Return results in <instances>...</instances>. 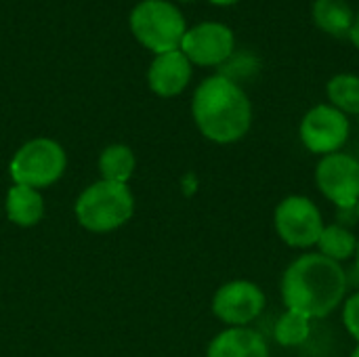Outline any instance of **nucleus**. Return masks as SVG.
Returning <instances> with one entry per match:
<instances>
[{
  "label": "nucleus",
  "instance_id": "obj_1",
  "mask_svg": "<svg viewBox=\"0 0 359 357\" xmlns=\"http://www.w3.org/2000/svg\"><path fill=\"white\" fill-rule=\"evenodd\" d=\"M347 276L341 263L320 255H303L288 265L282 278L286 309L313 318H326L345 299Z\"/></svg>",
  "mask_w": 359,
  "mask_h": 357
},
{
  "label": "nucleus",
  "instance_id": "obj_22",
  "mask_svg": "<svg viewBox=\"0 0 359 357\" xmlns=\"http://www.w3.org/2000/svg\"><path fill=\"white\" fill-rule=\"evenodd\" d=\"M351 357H359V343H358V347H355V351L351 353Z\"/></svg>",
  "mask_w": 359,
  "mask_h": 357
},
{
  "label": "nucleus",
  "instance_id": "obj_8",
  "mask_svg": "<svg viewBox=\"0 0 359 357\" xmlns=\"http://www.w3.org/2000/svg\"><path fill=\"white\" fill-rule=\"evenodd\" d=\"M265 309V292L248 280L223 284L212 297V314L229 328L250 324Z\"/></svg>",
  "mask_w": 359,
  "mask_h": 357
},
{
  "label": "nucleus",
  "instance_id": "obj_12",
  "mask_svg": "<svg viewBox=\"0 0 359 357\" xmlns=\"http://www.w3.org/2000/svg\"><path fill=\"white\" fill-rule=\"evenodd\" d=\"M206 357H269V347L257 330L240 326L217 335L208 345Z\"/></svg>",
  "mask_w": 359,
  "mask_h": 357
},
{
  "label": "nucleus",
  "instance_id": "obj_11",
  "mask_svg": "<svg viewBox=\"0 0 359 357\" xmlns=\"http://www.w3.org/2000/svg\"><path fill=\"white\" fill-rule=\"evenodd\" d=\"M191 78V63L189 59L177 50H168L156 55L147 69V84L158 97H177L185 90Z\"/></svg>",
  "mask_w": 359,
  "mask_h": 357
},
{
  "label": "nucleus",
  "instance_id": "obj_23",
  "mask_svg": "<svg viewBox=\"0 0 359 357\" xmlns=\"http://www.w3.org/2000/svg\"><path fill=\"white\" fill-rule=\"evenodd\" d=\"M355 257H358V269H359V240H358V250H355Z\"/></svg>",
  "mask_w": 359,
  "mask_h": 357
},
{
  "label": "nucleus",
  "instance_id": "obj_4",
  "mask_svg": "<svg viewBox=\"0 0 359 357\" xmlns=\"http://www.w3.org/2000/svg\"><path fill=\"white\" fill-rule=\"evenodd\" d=\"M133 36L156 55L181 48L187 32L183 13L168 0H141L128 17Z\"/></svg>",
  "mask_w": 359,
  "mask_h": 357
},
{
  "label": "nucleus",
  "instance_id": "obj_15",
  "mask_svg": "<svg viewBox=\"0 0 359 357\" xmlns=\"http://www.w3.org/2000/svg\"><path fill=\"white\" fill-rule=\"evenodd\" d=\"M313 19L322 32L343 38V36L351 34L355 15H353L349 2H345V0H316Z\"/></svg>",
  "mask_w": 359,
  "mask_h": 357
},
{
  "label": "nucleus",
  "instance_id": "obj_13",
  "mask_svg": "<svg viewBox=\"0 0 359 357\" xmlns=\"http://www.w3.org/2000/svg\"><path fill=\"white\" fill-rule=\"evenodd\" d=\"M6 217L19 227H34L44 217V200L38 189L13 185L6 194Z\"/></svg>",
  "mask_w": 359,
  "mask_h": 357
},
{
  "label": "nucleus",
  "instance_id": "obj_21",
  "mask_svg": "<svg viewBox=\"0 0 359 357\" xmlns=\"http://www.w3.org/2000/svg\"><path fill=\"white\" fill-rule=\"evenodd\" d=\"M212 4H221V6H227V4H233V2H238V0H210Z\"/></svg>",
  "mask_w": 359,
  "mask_h": 357
},
{
  "label": "nucleus",
  "instance_id": "obj_7",
  "mask_svg": "<svg viewBox=\"0 0 359 357\" xmlns=\"http://www.w3.org/2000/svg\"><path fill=\"white\" fill-rule=\"evenodd\" d=\"M320 191L341 208H353L359 200V160L349 154H328L316 168Z\"/></svg>",
  "mask_w": 359,
  "mask_h": 357
},
{
  "label": "nucleus",
  "instance_id": "obj_18",
  "mask_svg": "<svg viewBox=\"0 0 359 357\" xmlns=\"http://www.w3.org/2000/svg\"><path fill=\"white\" fill-rule=\"evenodd\" d=\"M311 320L299 311L286 309V314L276 324V341L282 347H299L309 339Z\"/></svg>",
  "mask_w": 359,
  "mask_h": 357
},
{
  "label": "nucleus",
  "instance_id": "obj_14",
  "mask_svg": "<svg viewBox=\"0 0 359 357\" xmlns=\"http://www.w3.org/2000/svg\"><path fill=\"white\" fill-rule=\"evenodd\" d=\"M135 168H137V158L128 145H122V143L107 145L99 156L101 181L128 185V181L135 175Z\"/></svg>",
  "mask_w": 359,
  "mask_h": 357
},
{
  "label": "nucleus",
  "instance_id": "obj_19",
  "mask_svg": "<svg viewBox=\"0 0 359 357\" xmlns=\"http://www.w3.org/2000/svg\"><path fill=\"white\" fill-rule=\"evenodd\" d=\"M343 322H345V328L349 330V335L359 343V292L345 301Z\"/></svg>",
  "mask_w": 359,
  "mask_h": 357
},
{
  "label": "nucleus",
  "instance_id": "obj_5",
  "mask_svg": "<svg viewBox=\"0 0 359 357\" xmlns=\"http://www.w3.org/2000/svg\"><path fill=\"white\" fill-rule=\"evenodd\" d=\"M65 166V149L48 137H36L15 151L8 173L15 185H27L40 191L42 187L57 183L63 177Z\"/></svg>",
  "mask_w": 359,
  "mask_h": 357
},
{
  "label": "nucleus",
  "instance_id": "obj_3",
  "mask_svg": "<svg viewBox=\"0 0 359 357\" xmlns=\"http://www.w3.org/2000/svg\"><path fill=\"white\" fill-rule=\"evenodd\" d=\"M78 223L95 234H107L126 225L135 215V196L128 185L97 181L76 200Z\"/></svg>",
  "mask_w": 359,
  "mask_h": 357
},
{
  "label": "nucleus",
  "instance_id": "obj_24",
  "mask_svg": "<svg viewBox=\"0 0 359 357\" xmlns=\"http://www.w3.org/2000/svg\"><path fill=\"white\" fill-rule=\"evenodd\" d=\"M355 208H358V215H359V200H358V204H355Z\"/></svg>",
  "mask_w": 359,
  "mask_h": 357
},
{
  "label": "nucleus",
  "instance_id": "obj_25",
  "mask_svg": "<svg viewBox=\"0 0 359 357\" xmlns=\"http://www.w3.org/2000/svg\"><path fill=\"white\" fill-rule=\"evenodd\" d=\"M181 2H191V0H181Z\"/></svg>",
  "mask_w": 359,
  "mask_h": 357
},
{
  "label": "nucleus",
  "instance_id": "obj_2",
  "mask_svg": "<svg viewBox=\"0 0 359 357\" xmlns=\"http://www.w3.org/2000/svg\"><path fill=\"white\" fill-rule=\"evenodd\" d=\"M191 114L198 130L221 145L240 141L252 122L246 93L229 76H210L194 93Z\"/></svg>",
  "mask_w": 359,
  "mask_h": 357
},
{
  "label": "nucleus",
  "instance_id": "obj_16",
  "mask_svg": "<svg viewBox=\"0 0 359 357\" xmlns=\"http://www.w3.org/2000/svg\"><path fill=\"white\" fill-rule=\"evenodd\" d=\"M318 246H320V255L341 263L355 255L358 238L343 225H328V227H324V231L318 240Z\"/></svg>",
  "mask_w": 359,
  "mask_h": 357
},
{
  "label": "nucleus",
  "instance_id": "obj_6",
  "mask_svg": "<svg viewBox=\"0 0 359 357\" xmlns=\"http://www.w3.org/2000/svg\"><path fill=\"white\" fill-rule=\"evenodd\" d=\"M324 227L320 208L305 196H290L276 208V231L292 248L318 244Z\"/></svg>",
  "mask_w": 359,
  "mask_h": 357
},
{
  "label": "nucleus",
  "instance_id": "obj_20",
  "mask_svg": "<svg viewBox=\"0 0 359 357\" xmlns=\"http://www.w3.org/2000/svg\"><path fill=\"white\" fill-rule=\"evenodd\" d=\"M351 40H353V44L359 48V13L358 17H355V21H353V27H351Z\"/></svg>",
  "mask_w": 359,
  "mask_h": 357
},
{
  "label": "nucleus",
  "instance_id": "obj_17",
  "mask_svg": "<svg viewBox=\"0 0 359 357\" xmlns=\"http://www.w3.org/2000/svg\"><path fill=\"white\" fill-rule=\"evenodd\" d=\"M328 97L332 107L343 114H359V76L339 74L328 82Z\"/></svg>",
  "mask_w": 359,
  "mask_h": 357
},
{
  "label": "nucleus",
  "instance_id": "obj_9",
  "mask_svg": "<svg viewBox=\"0 0 359 357\" xmlns=\"http://www.w3.org/2000/svg\"><path fill=\"white\" fill-rule=\"evenodd\" d=\"M349 137V120L332 105H316L301 122V141L313 154H337Z\"/></svg>",
  "mask_w": 359,
  "mask_h": 357
},
{
  "label": "nucleus",
  "instance_id": "obj_10",
  "mask_svg": "<svg viewBox=\"0 0 359 357\" xmlns=\"http://www.w3.org/2000/svg\"><path fill=\"white\" fill-rule=\"evenodd\" d=\"M233 32L217 21H204L187 29L181 42V53L196 65H221L233 53Z\"/></svg>",
  "mask_w": 359,
  "mask_h": 357
}]
</instances>
